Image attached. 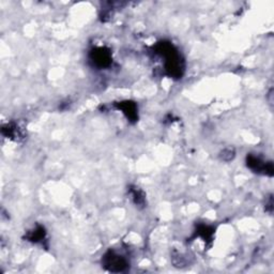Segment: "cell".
Segmentation results:
<instances>
[{"instance_id":"obj_11","label":"cell","mask_w":274,"mask_h":274,"mask_svg":"<svg viewBox=\"0 0 274 274\" xmlns=\"http://www.w3.org/2000/svg\"><path fill=\"white\" fill-rule=\"evenodd\" d=\"M265 210L267 211L268 213L272 214V212H273V197H272V194H270L268 197H266Z\"/></svg>"},{"instance_id":"obj_4","label":"cell","mask_w":274,"mask_h":274,"mask_svg":"<svg viewBox=\"0 0 274 274\" xmlns=\"http://www.w3.org/2000/svg\"><path fill=\"white\" fill-rule=\"evenodd\" d=\"M245 163L247 168H250L253 172L258 173V175H264L268 177H273L274 175L273 163L271 161L266 162L261 158L250 153L246 155Z\"/></svg>"},{"instance_id":"obj_8","label":"cell","mask_w":274,"mask_h":274,"mask_svg":"<svg viewBox=\"0 0 274 274\" xmlns=\"http://www.w3.org/2000/svg\"><path fill=\"white\" fill-rule=\"evenodd\" d=\"M128 195L132 203L140 209H143L147 205V198H146V193L139 188L137 185L131 184L128 186Z\"/></svg>"},{"instance_id":"obj_6","label":"cell","mask_w":274,"mask_h":274,"mask_svg":"<svg viewBox=\"0 0 274 274\" xmlns=\"http://www.w3.org/2000/svg\"><path fill=\"white\" fill-rule=\"evenodd\" d=\"M2 133H3L4 136L7 137V139L13 140V141H16V142L21 141V140H24L25 136H26V132H25V130L15 122L7 123L6 126L3 127Z\"/></svg>"},{"instance_id":"obj_2","label":"cell","mask_w":274,"mask_h":274,"mask_svg":"<svg viewBox=\"0 0 274 274\" xmlns=\"http://www.w3.org/2000/svg\"><path fill=\"white\" fill-rule=\"evenodd\" d=\"M101 265L106 271L113 273L126 272L130 268L129 260L114 250H108L102 256Z\"/></svg>"},{"instance_id":"obj_9","label":"cell","mask_w":274,"mask_h":274,"mask_svg":"<svg viewBox=\"0 0 274 274\" xmlns=\"http://www.w3.org/2000/svg\"><path fill=\"white\" fill-rule=\"evenodd\" d=\"M216 233V228L209 225H205V224H202V225H198L197 229L194 231L193 238H202L206 244L211 245L213 241V236Z\"/></svg>"},{"instance_id":"obj_3","label":"cell","mask_w":274,"mask_h":274,"mask_svg":"<svg viewBox=\"0 0 274 274\" xmlns=\"http://www.w3.org/2000/svg\"><path fill=\"white\" fill-rule=\"evenodd\" d=\"M88 58L92 67L97 70L108 69L113 64V54L106 46H95L91 48Z\"/></svg>"},{"instance_id":"obj_10","label":"cell","mask_w":274,"mask_h":274,"mask_svg":"<svg viewBox=\"0 0 274 274\" xmlns=\"http://www.w3.org/2000/svg\"><path fill=\"white\" fill-rule=\"evenodd\" d=\"M236 156V151L233 148H225L223 151L220 153V159L224 162H230L234 159Z\"/></svg>"},{"instance_id":"obj_7","label":"cell","mask_w":274,"mask_h":274,"mask_svg":"<svg viewBox=\"0 0 274 274\" xmlns=\"http://www.w3.org/2000/svg\"><path fill=\"white\" fill-rule=\"evenodd\" d=\"M47 233L44 228V226L40 225V224H36V225L27 231V233L25 234V239L27 241L33 243V244H41L44 245V242L47 241Z\"/></svg>"},{"instance_id":"obj_5","label":"cell","mask_w":274,"mask_h":274,"mask_svg":"<svg viewBox=\"0 0 274 274\" xmlns=\"http://www.w3.org/2000/svg\"><path fill=\"white\" fill-rule=\"evenodd\" d=\"M114 106L117 110H120L131 123L139 121V106L135 102L130 101V100H124V101L114 103Z\"/></svg>"},{"instance_id":"obj_1","label":"cell","mask_w":274,"mask_h":274,"mask_svg":"<svg viewBox=\"0 0 274 274\" xmlns=\"http://www.w3.org/2000/svg\"><path fill=\"white\" fill-rule=\"evenodd\" d=\"M153 53L163 59V69L170 79L179 80L184 73V59L171 42L160 41L153 46Z\"/></svg>"}]
</instances>
